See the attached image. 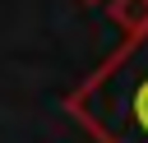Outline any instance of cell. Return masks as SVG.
Listing matches in <instances>:
<instances>
[{"label":"cell","mask_w":148,"mask_h":143,"mask_svg":"<svg viewBox=\"0 0 148 143\" xmlns=\"http://www.w3.org/2000/svg\"><path fill=\"white\" fill-rule=\"evenodd\" d=\"M106 18L116 23L120 37H143L148 32V0H106Z\"/></svg>","instance_id":"obj_2"},{"label":"cell","mask_w":148,"mask_h":143,"mask_svg":"<svg viewBox=\"0 0 148 143\" xmlns=\"http://www.w3.org/2000/svg\"><path fill=\"white\" fill-rule=\"evenodd\" d=\"M65 111L92 143H148V32L125 37L79 88Z\"/></svg>","instance_id":"obj_1"},{"label":"cell","mask_w":148,"mask_h":143,"mask_svg":"<svg viewBox=\"0 0 148 143\" xmlns=\"http://www.w3.org/2000/svg\"><path fill=\"white\" fill-rule=\"evenodd\" d=\"M79 5H88V9H92V5H106V0H79Z\"/></svg>","instance_id":"obj_3"}]
</instances>
